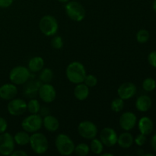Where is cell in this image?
I'll return each mask as SVG.
<instances>
[{"mask_svg": "<svg viewBox=\"0 0 156 156\" xmlns=\"http://www.w3.org/2000/svg\"><path fill=\"white\" fill-rule=\"evenodd\" d=\"M86 75V70L84 65L78 61L70 62L66 69V76L67 79L71 83L75 85L82 83Z\"/></svg>", "mask_w": 156, "mask_h": 156, "instance_id": "6da1fadb", "label": "cell"}, {"mask_svg": "<svg viewBox=\"0 0 156 156\" xmlns=\"http://www.w3.org/2000/svg\"><path fill=\"white\" fill-rule=\"evenodd\" d=\"M55 146L60 155L69 156L74 152L76 145L68 135L59 133L56 136L55 140Z\"/></svg>", "mask_w": 156, "mask_h": 156, "instance_id": "7a4b0ae2", "label": "cell"}, {"mask_svg": "<svg viewBox=\"0 0 156 156\" xmlns=\"http://www.w3.org/2000/svg\"><path fill=\"white\" fill-rule=\"evenodd\" d=\"M29 145L32 151L37 155L46 153L49 149V142L47 136L39 132L33 133L30 135Z\"/></svg>", "mask_w": 156, "mask_h": 156, "instance_id": "3957f363", "label": "cell"}, {"mask_svg": "<svg viewBox=\"0 0 156 156\" xmlns=\"http://www.w3.org/2000/svg\"><path fill=\"white\" fill-rule=\"evenodd\" d=\"M39 29L45 36L53 37L58 32L59 23L53 15H44L39 21Z\"/></svg>", "mask_w": 156, "mask_h": 156, "instance_id": "277c9868", "label": "cell"}, {"mask_svg": "<svg viewBox=\"0 0 156 156\" xmlns=\"http://www.w3.org/2000/svg\"><path fill=\"white\" fill-rule=\"evenodd\" d=\"M65 12L70 19L76 22L84 20L86 14L84 6L77 1H69L66 3Z\"/></svg>", "mask_w": 156, "mask_h": 156, "instance_id": "5b68a950", "label": "cell"}, {"mask_svg": "<svg viewBox=\"0 0 156 156\" xmlns=\"http://www.w3.org/2000/svg\"><path fill=\"white\" fill-rule=\"evenodd\" d=\"M30 72L28 68L23 66H17L11 69L9 73V80L16 85H21L25 84L29 80Z\"/></svg>", "mask_w": 156, "mask_h": 156, "instance_id": "8992f818", "label": "cell"}, {"mask_svg": "<svg viewBox=\"0 0 156 156\" xmlns=\"http://www.w3.org/2000/svg\"><path fill=\"white\" fill-rule=\"evenodd\" d=\"M43 126V118L38 114H30L26 117L21 122V127L23 130L33 133L38 132Z\"/></svg>", "mask_w": 156, "mask_h": 156, "instance_id": "52a82bcc", "label": "cell"}, {"mask_svg": "<svg viewBox=\"0 0 156 156\" xmlns=\"http://www.w3.org/2000/svg\"><path fill=\"white\" fill-rule=\"evenodd\" d=\"M98 127L93 122L84 120L79 123L78 126V133L82 138L91 140L98 135Z\"/></svg>", "mask_w": 156, "mask_h": 156, "instance_id": "ba28073f", "label": "cell"}, {"mask_svg": "<svg viewBox=\"0 0 156 156\" xmlns=\"http://www.w3.org/2000/svg\"><path fill=\"white\" fill-rule=\"evenodd\" d=\"M15 142L12 134L7 132L0 134V155H11L15 150Z\"/></svg>", "mask_w": 156, "mask_h": 156, "instance_id": "9c48e42d", "label": "cell"}, {"mask_svg": "<svg viewBox=\"0 0 156 156\" xmlns=\"http://www.w3.org/2000/svg\"><path fill=\"white\" fill-rule=\"evenodd\" d=\"M7 111L10 115L17 117L24 114L27 111V102L21 98H15L9 101Z\"/></svg>", "mask_w": 156, "mask_h": 156, "instance_id": "30bf717a", "label": "cell"}, {"mask_svg": "<svg viewBox=\"0 0 156 156\" xmlns=\"http://www.w3.org/2000/svg\"><path fill=\"white\" fill-rule=\"evenodd\" d=\"M38 95L44 103H52L56 97V88L50 83H43L38 88Z\"/></svg>", "mask_w": 156, "mask_h": 156, "instance_id": "8fae6325", "label": "cell"}, {"mask_svg": "<svg viewBox=\"0 0 156 156\" xmlns=\"http://www.w3.org/2000/svg\"><path fill=\"white\" fill-rule=\"evenodd\" d=\"M117 132L111 127H105L100 132V140L102 142L104 146L107 147H112L117 143Z\"/></svg>", "mask_w": 156, "mask_h": 156, "instance_id": "7c38bea8", "label": "cell"}, {"mask_svg": "<svg viewBox=\"0 0 156 156\" xmlns=\"http://www.w3.org/2000/svg\"><path fill=\"white\" fill-rule=\"evenodd\" d=\"M137 123V117L134 113L126 111L120 115L119 124L124 131H130L133 129Z\"/></svg>", "mask_w": 156, "mask_h": 156, "instance_id": "4fadbf2b", "label": "cell"}, {"mask_svg": "<svg viewBox=\"0 0 156 156\" xmlns=\"http://www.w3.org/2000/svg\"><path fill=\"white\" fill-rule=\"evenodd\" d=\"M137 88L133 82H126L121 84L117 88V95L123 100H129L136 94Z\"/></svg>", "mask_w": 156, "mask_h": 156, "instance_id": "5bb4252c", "label": "cell"}, {"mask_svg": "<svg viewBox=\"0 0 156 156\" xmlns=\"http://www.w3.org/2000/svg\"><path fill=\"white\" fill-rule=\"evenodd\" d=\"M18 92L17 85L13 83H5L0 86V98L2 100H12L16 98Z\"/></svg>", "mask_w": 156, "mask_h": 156, "instance_id": "9a60e30c", "label": "cell"}, {"mask_svg": "<svg viewBox=\"0 0 156 156\" xmlns=\"http://www.w3.org/2000/svg\"><path fill=\"white\" fill-rule=\"evenodd\" d=\"M138 128L140 133L146 136L150 135L154 129V123L149 117H143L139 120Z\"/></svg>", "mask_w": 156, "mask_h": 156, "instance_id": "2e32d148", "label": "cell"}, {"mask_svg": "<svg viewBox=\"0 0 156 156\" xmlns=\"http://www.w3.org/2000/svg\"><path fill=\"white\" fill-rule=\"evenodd\" d=\"M43 126L49 132H56L59 128V122L56 117L53 115H46L43 118Z\"/></svg>", "mask_w": 156, "mask_h": 156, "instance_id": "e0dca14e", "label": "cell"}, {"mask_svg": "<svg viewBox=\"0 0 156 156\" xmlns=\"http://www.w3.org/2000/svg\"><path fill=\"white\" fill-rule=\"evenodd\" d=\"M136 108L140 112H146L151 108L152 105V101L148 95H140L136 101Z\"/></svg>", "mask_w": 156, "mask_h": 156, "instance_id": "ac0fdd59", "label": "cell"}, {"mask_svg": "<svg viewBox=\"0 0 156 156\" xmlns=\"http://www.w3.org/2000/svg\"><path fill=\"white\" fill-rule=\"evenodd\" d=\"M74 96L77 100L85 101L89 96L90 89L89 87L87 86L84 82L77 84L74 88Z\"/></svg>", "mask_w": 156, "mask_h": 156, "instance_id": "d6986e66", "label": "cell"}, {"mask_svg": "<svg viewBox=\"0 0 156 156\" xmlns=\"http://www.w3.org/2000/svg\"><path fill=\"white\" fill-rule=\"evenodd\" d=\"M133 136L128 131H126V132L123 133L120 136H118L117 144H118V146L123 149H129L133 146Z\"/></svg>", "mask_w": 156, "mask_h": 156, "instance_id": "ffe728a7", "label": "cell"}, {"mask_svg": "<svg viewBox=\"0 0 156 156\" xmlns=\"http://www.w3.org/2000/svg\"><path fill=\"white\" fill-rule=\"evenodd\" d=\"M44 67V60L41 56H34L30 58L27 64V68L31 73H39Z\"/></svg>", "mask_w": 156, "mask_h": 156, "instance_id": "44dd1931", "label": "cell"}, {"mask_svg": "<svg viewBox=\"0 0 156 156\" xmlns=\"http://www.w3.org/2000/svg\"><path fill=\"white\" fill-rule=\"evenodd\" d=\"M13 137L14 140L15 142V144L18 145V146H24L29 144L30 135L29 134V133L22 130L18 131V133H16Z\"/></svg>", "mask_w": 156, "mask_h": 156, "instance_id": "7402d4cb", "label": "cell"}, {"mask_svg": "<svg viewBox=\"0 0 156 156\" xmlns=\"http://www.w3.org/2000/svg\"><path fill=\"white\" fill-rule=\"evenodd\" d=\"M39 73V80L42 83H50L52 82L54 74H53V72L51 69H43Z\"/></svg>", "mask_w": 156, "mask_h": 156, "instance_id": "603a6c76", "label": "cell"}, {"mask_svg": "<svg viewBox=\"0 0 156 156\" xmlns=\"http://www.w3.org/2000/svg\"><path fill=\"white\" fill-rule=\"evenodd\" d=\"M90 151L95 155H101L104 151V144L101 141L100 139H92L90 143Z\"/></svg>", "mask_w": 156, "mask_h": 156, "instance_id": "cb8c5ba5", "label": "cell"}, {"mask_svg": "<svg viewBox=\"0 0 156 156\" xmlns=\"http://www.w3.org/2000/svg\"><path fill=\"white\" fill-rule=\"evenodd\" d=\"M41 109V104L37 99H30L27 103V111L30 114H38Z\"/></svg>", "mask_w": 156, "mask_h": 156, "instance_id": "d4e9b609", "label": "cell"}, {"mask_svg": "<svg viewBox=\"0 0 156 156\" xmlns=\"http://www.w3.org/2000/svg\"><path fill=\"white\" fill-rule=\"evenodd\" d=\"M74 152L79 156H86L90 152V146L86 143H81L75 146Z\"/></svg>", "mask_w": 156, "mask_h": 156, "instance_id": "484cf974", "label": "cell"}, {"mask_svg": "<svg viewBox=\"0 0 156 156\" xmlns=\"http://www.w3.org/2000/svg\"><path fill=\"white\" fill-rule=\"evenodd\" d=\"M124 100L121 99L120 98H114V100L111 101V111H114L115 113H120L124 108Z\"/></svg>", "mask_w": 156, "mask_h": 156, "instance_id": "4316f807", "label": "cell"}, {"mask_svg": "<svg viewBox=\"0 0 156 156\" xmlns=\"http://www.w3.org/2000/svg\"><path fill=\"white\" fill-rule=\"evenodd\" d=\"M149 37H150L149 32L146 29H141V30H139L136 33V36L137 42L140 43V44H145V43L148 42Z\"/></svg>", "mask_w": 156, "mask_h": 156, "instance_id": "83f0119b", "label": "cell"}, {"mask_svg": "<svg viewBox=\"0 0 156 156\" xmlns=\"http://www.w3.org/2000/svg\"><path fill=\"white\" fill-rule=\"evenodd\" d=\"M156 88V81L152 78H146L143 82V88L146 91L151 92Z\"/></svg>", "mask_w": 156, "mask_h": 156, "instance_id": "f1b7e54d", "label": "cell"}, {"mask_svg": "<svg viewBox=\"0 0 156 156\" xmlns=\"http://www.w3.org/2000/svg\"><path fill=\"white\" fill-rule=\"evenodd\" d=\"M84 83L89 88H93L96 86L98 84V79L94 75H86L85 79H84Z\"/></svg>", "mask_w": 156, "mask_h": 156, "instance_id": "f546056e", "label": "cell"}, {"mask_svg": "<svg viewBox=\"0 0 156 156\" xmlns=\"http://www.w3.org/2000/svg\"><path fill=\"white\" fill-rule=\"evenodd\" d=\"M51 46L53 48L56 50H60L63 47V40L60 36H53V37L51 40Z\"/></svg>", "mask_w": 156, "mask_h": 156, "instance_id": "4dcf8cb0", "label": "cell"}, {"mask_svg": "<svg viewBox=\"0 0 156 156\" xmlns=\"http://www.w3.org/2000/svg\"><path fill=\"white\" fill-rule=\"evenodd\" d=\"M146 136L143 133H140L136 136L135 139H134V143L137 145L138 146H143V145L146 143Z\"/></svg>", "mask_w": 156, "mask_h": 156, "instance_id": "1f68e13d", "label": "cell"}, {"mask_svg": "<svg viewBox=\"0 0 156 156\" xmlns=\"http://www.w3.org/2000/svg\"><path fill=\"white\" fill-rule=\"evenodd\" d=\"M148 62L149 65H151L154 68H156V50L151 52L148 55Z\"/></svg>", "mask_w": 156, "mask_h": 156, "instance_id": "d6a6232c", "label": "cell"}, {"mask_svg": "<svg viewBox=\"0 0 156 156\" xmlns=\"http://www.w3.org/2000/svg\"><path fill=\"white\" fill-rule=\"evenodd\" d=\"M8 128V123L5 119L2 117H0V134L6 132Z\"/></svg>", "mask_w": 156, "mask_h": 156, "instance_id": "836d02e7", "label": "cell"}, {"mask_svg": "<svg viewBox=\"0 0 156 156\" xmlns=\"http://www.w3.org/2000/svg\"><path fill=\"white\" fill-rule=\"evenodd\" d=\"M14 0H0V8L7 9L13 4Z\"/></svg>", "mask_w": 156, "mask_h": 156, "instance_id": "e575fe53", "label": "cell"}, {"mask_svg": "<svg viewBox=\"0 0 156 156\" xmlns=\"http://www.w3.org/2000/svg\"><path fill=\"white\" fill-rule=\"evenodd\" d=\"M12 156H27V154L23 150H14L13 152L11 154Z\"/></svg>", "mask_w": 156, "mask_h": 156, "instance_id": "d590c367", "label": "cell"}, {"mask_svg": "<svg viewBox=\"0 0 156 156\" xmlns=\"http://www.w3.org/2000/svg\"><path fill=\"white\" fill-rule=\"evenodd\" d=\"M151 146H152L153 150L156 152V133L152 137V140H151Z\"/></svg>", "mask_w": 156, "mask_h": 156, "instance_id": "8d00e7d4", "label": "cell"}, {"mask_svg": "<svg viewBox=\"0 0 156 156\" xmlns=\"http://www.w3.org/2000/svg\"><path fill=\"white\" fill-rule=\"evenodd\" d=\"M137 154L139 155H144V151L143 149H138V152H137Z\"/></svg>", "mask_w": 156, "mask_h": 156, "instance_id": "74e56055", "label": "cell"}, {"mask_svg": "<svg viewBox=\"0 0 156 156\" xmlns=\"http://www.w3.org/2000/svg\"><path fill=\"white\" fill-rule=\"evenodd\" d=\"M152 8H153L154 12H155L156 13V0H154L153 4H152Z\"/></svg>", "mask_w": 156, "mask_h": 156, "instance_id": "f35d334b", "label": "cell"}, {"mask_svg": "<svg viewBox=\"0 0 156 156\" xmlns=\"http://www.w3.org/2000/svg\"><path fill=\"white\" fill-rule=\"evenodd\" d=\"M101 156H113L114 155L111 153H108V152H107V153H101Z\"/></svg>", "mask_w": 156, "mask_h": 156, "instance_id": "ab89813d", "label": "cell"}, {"mask_svg": "<svg viewBox=\"0 0 156 156\" xmlns=\"http://www.w3.org/2000/svg\"><path fill=\"white\" fill-rule=\"evenodd\" d=\"M58 2H61V3H67L69 1V0H57Z\"/></svg>", "mask_w": 156, "mask_h": 156, "instance_id": "60d3db41", "label": "cell"}]
</instances>
